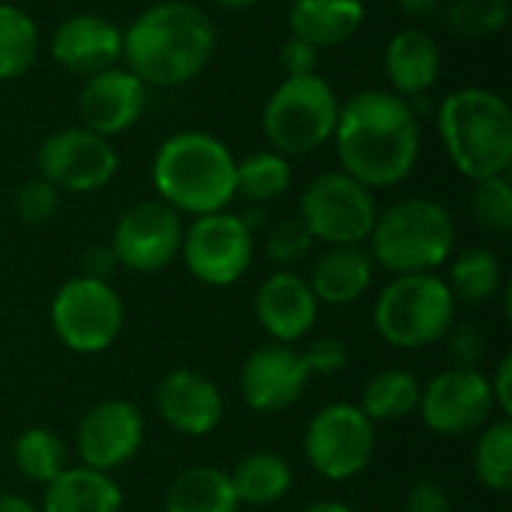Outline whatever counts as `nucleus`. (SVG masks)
Masks as SVG:
<instances>
[{"label": "nucleus", "mask_w": 512, "mask_h": 512, "mask_svg": "<svg viewBox=\"0 0 512 512\" xmlns=\"http://www.w3.org/2000/svg\"><path fill=\"white\" fill-rule=\"evenodd\" d=\"M342 171L369 189L399 186L420 156V120L393 90H360L339 105L333 138Z\"/></svg>", "instance_id": "f257e3e1"}, {"label": "nucleus", "mask_w": 512, "mask_h": 512, "mask_svg": "<svg viewBox=\"0 0 512 512\" xmlns=\"http://www.w3.org/2000/svg\"><path fill=\"white\" fill-rule=\"evenodd\" d=\"M216 51L210 15L186 0L147 6L123 30V60L147 87H180L198 78Z\"/></svg>", "instance_id": "f03ea898"}, {"label": "nucleus", "mask_w": 512, "mask_h": 512, "mask_svg": "<svg viewBox=\"0 0 512 512\" xmlns=\"http://www.w3.org/2000/svg\"><path fill=\"white\" fill-rule=\"evenodd\" d=\"M237 159L210 132H177L165 138L153 156V186L159 201L174 207L180 216H207L225 210L234 195Z\"/></svg>", "instance_id": "7ed1b4c3"}, {"label": "nucleus", "mask_w": 512, "mask_h": 512, "mask_svg": "<svg viewBox=\"0 0 512 512\" xmlns=\"http://www.w3.org/2000/svg\"><path fill=\"white\" fill-rule=\"evenodd\" d=\"M438 132L450 162L468 180H489L512 168L510 102L489 87H459L444 96Z\"/></svg>", "instance_id": "20e7f679"}, {"label": "nucleus", "mask_w": 512, "mask_h": 512, "mask_svg": "<svg viewBox=\"0 0 512 512\" xmlns=\"http://www.w3.org/2000/svg\"><path fill=\"white\" fill-rule=\"evenodd\" d=\"M456 249V219L435 198H402L378 210L369 255L378 267L408 276L435 273Z\"/></svg>", "instance_id": "39448f33"}, {"label": "nucleus", "mask_w": 512, "mask_h": 512, "mask_svg": "<svg viewBox=\"0 0 512 512\" xmlns=\"http://www.w3.org/2000/svg\"><path fill=\"white\" fill-rule=\"evenodd\" d=\"M456 300L435 273L396 276L375 300V333L402 351L438 345L456 321Z\"/></svg>", "instance_id": "423d86ee"}, {"label": "nucleus", "mask_w": 512, "mask_h": 512, "mask_svg": "<svg viewBox=\"0 0 512 512\" xmlns=\"http://www.w3.org/2000/svg\"><path fill=\"white\" fill-rule=\"evenodd\" d=\"M339 105L336 90L318 72L285 78L264 105V138L282 156H306L333 138Z\"/></svg>", "instance_id": "0eeeda50"}, {"label": "nucleus", "mask_w": 512, "mask_h": 512, "mask_svg": "<svg viewBox=\"0 0 512 512\" xmlns=\"http://www.w3.org/2000/svg\"><path fill=\"white\" fill-rule=\"evenodd\" d=\"M51 330L75 354H102L123 333L126 309L111 282L75 276L51 300Z\"/></svg>", "instance_id": "6e6552de"}, {"label": "nucleus", "mask_w": 512, "mask_h": 512, "mask_svg": "<svg viewBox=\"0 0 512 512\" xmlns=\"http://www.w3.org/2000/svg\"><path fill=\"white\" fill-rule=\"evenodd\" d=\"M300 219L315 243L363 246L378 219L375 192L345 171L318 174L300 195Z\"/></svg>", "instance_id": "1a4fd4ad"}, {"label": "nucleus", "mask_w": 512, "mask_h": 512, "mask_svg": "<svg viewBox=\"0 0 512 512\" xmlns=\"http://www.w3.org/2000/svg\"><path fill=\"white\" fill-rule=\"evenodd\" d=\"M375 447V423L351 402H333L315 411L303 435L306 462L315 474L333 483L360 477L372 465Z\"/></svg>", "instance_id": "9d476101"}, {"label": "nucleus", "mask_w": 512, "mask_h": 512, "mask_svg": "<svg viewBox=\"0 0 512 512\" xmlns=\"http://www.w3.org/2000/svg\"><path fill=\"white\" fill-rule=\"evenodd\" d=\"M180 258L192 279L210 288L240 282L255 258V237L237 213H207L183 231Z\"/></svg>", "instance_id": "9b49d317"}, {"label": "nucleus", "mask_w": 512, "mask_h": 512, "mask_svg": "<svg viewBox=\"0 0 512 512\" xmlns=\"http://www.w3.org/2000/svg\"><path fill=\"white\" fill-rule=\"evenodd\" d=\"M417 411L435 435L465 438L480 432L498 408L489 375L480 369H444L423 384Z\"/></svg>", "instance_id": "f8f14e48"}, {"label": "nucleus", "mask_w": 512, "mask_h": 512, "mask_svg": "<svg viewBox=\"0 0 512 512\" xmlns=\"http://www.w3.org/2000/svg\"><path fill=\"white\" fill-rule=\"evenodd\" d=\"M39 177L60 192H96L105 189L117 174V150L111 138H102L84 126L51 132L36 153Z\"/></svg>", "instance_id": "ddd939ff"}, {"label": "nucleus", "mask_w": 512, "mask_h": 512, "mask_svg": "<svg viewBox=\"0 0 512 512\" xmlns=\"http://www.w3.org/2000/svg\"><path fill=\"white\" fill-rule=\"evenodd\" d=\"M183 216L165 201H138L114 225L111 249L120 267L132 273H159L171 267L183 246Z\"/></svg>", "instance_id": "4468645a"}, {"label": "nucleus", "mask_w": 512, "mask_h": 512, "mask_svg": "<svg viewBox=\"0 0 512 512\" xmlns=\"http://www.w3.org/2000/svg\"><path fill=\"white\" fill-rule=\"evenodd\" d=\"M144 435L147 423L138 405L126 399H105L78 420L75 453L81 465L111 474L138 456Z\"/></svg>", "instance_id": "2eb2a0df"}, {"label": "nucleus", "mask_w": 512, "mask_h": 512, "mask_svg": "<svg viewBox=\"0 0 512 512\" xmlns=\"http://www.w3.org/2000/svg\"><path fill=\"white\" fill-rule=\"evenodd\" d=\"M309 381L306 360L294 345L267 342L246 357L237 387L255 414H279L300 402Z\"/></svg>", "instance_id": "dca6fc26"}, {"label": "nucleus", "mask_w": 512, "mask_h": 512, "mask_svg": "<svg viewBox=\"0 0 512 512\" xmlns=\"http://www.w3.org/2000/svg\"><path fill=\"white\" fill-rule=\"evenodd\" d=\"M147 108V84L132 75L126 66L102 69L90 78H84V87L78 93V114L81 126L114 138L126 129H132Z\"/></svg>", "instance_id": "f3484780"}, {"label": "nucleus", "mask_w": 512, "mask_h": 512, "mask_svg": "<svg viewBox=\"0 0 512 512\" xmlns=\"http://www.w3.org/2000/svg\"><path fill=\"white\" fill-rule=\"evenodd\" d=\"M153 405L159 420L186 438H204L216 432L225 417L222 390L195 369L168 372L153 393Z\"/></svg>", "instance_id": "a211bd4d"}, {"label": "nucleus", "mask_w": 512, "mask_h": 512, "mask_svg": "<svg viewBox=\"0 0 512 512\" xmlns=\"http://www.w3.org/2000/svg\"><path fill=\"white\" fill-rule=\"evenodd\" d=\"M51 57L78 78L117 66L123 57V30L96 12H75L51 33Z\"/></svg>", "instance_id": "6ab92c4d"}, {"label": "nucleus", "mask_w": 512, "mask_h": 512, "mask_svg": "<svg viewBox=\"0 0 512 512\" xmlns=\"http://www.w3.org/2000/svg\"><path fill=\"white\" fill-rule=\"evenodd\" d=\"M318 300L309 288V282L291 270L270 273L258 291H255V318L261 330L270 336V342L294 345L318 321Z\"/></svg>", "instance_id": "aec40b11"}, {"label": "nucleus", "mask_w": 512, "mask_h": 512, "mask_svg": "<svg viewBox=\"0 0 512 512\" xmlns=\"http://www.w3.org/2000/svg\"><path fill=\"white\" fill-rule=\"evenodd\" d=\"M384 75L396 96H423L441 75V45L420 27L399 30L384 48Z\"/></svg>", "instance_id": "412c9836"}, {"label": "nucleus", "mask_w": 512, "mask_h": 512, "mask_svg": "<svg viewBox=\"0 0 512 512\" xmlns=\"http://www.w3.org/2000/svg\"><path fill=\"white\" fill-rule=\"evenodd\" d=\"M375 279V261L366 246H330L312 264L309 288L324 306L357 303Z\"/></svg>", "instance_id": "4be33fe9"}, {"label": "nucleus", "mask_w": 512, "mask_h": 512, "mask_svg": "<svg viewBox=\"0 0 512 512\" xmlns=\"http://www.w3.org/2000/svg\"><path fill=\"white\" fill-rule=\"evenodd\" d=\"M366 21L363 0H291L288 30L291 36L321 48L345 45Z\"/></svg>", "instance_id": "5701e85b"}, {"label": "nucleus", "mask_w": 512, "mask_h": 512, "mask_svg": "<svg viewBox=\"0 0 512 512\" xmlns=\"http://www.w3.org/2000/svg\"><path fill=\"white\" fill-rule=\"evenodd\" d=\"M123 489L105 471L87 465L63 468L48 486H42L39 512H120Z\"/></svg>", "instance_id": "b1692460"}, {"label": "nucleus", "mask_w": 512, "mask_h": 512, "mask_svg": "<svg viewBox=\"0 0 512 512\" xmlns=\"http://www.w3.org/2000/svg\"><path fill=\"white\" fill-rule=\"evenodd\" d=\"M165 512H240V501L228 471L216 465H192L171 480Z\"/></svg>", "instance_id": "393cba45"}, {"label": "nucleus", "mask_w": 512, "mask_h": 512, "mask_svg": "<svg viewBox=\"0 0 512 512\" xmlns=\"http://www.w3.org/2000/svg\"><path fill=\"white\" fill-rule=\"evenodd\" d=\"M456 306H483L504 291V264L498 252L486 246H471L459 252L450 264V276L444 279Z\"/></svg>", "instance_id": "a878e982"}, {"label": "nucleus", "mask_w": 512, "mask_h": 512, "mask_svg": "<svg viewBox=\"0 0 512 512\" xmlns=\"http://www.w3.org/2000/svg\"><path fill=\"white\" fill-rule=\"evenodd\" d=\"M420 378L408 369H381L375 372L363 390L357 408L378 426V423H399L411 417L420 405Z\"/></svg>", "instance_id": "bb28decb"}, {"label": "nucleus", "mask_w": 512, "mask_h": 512, "mask_svg": "<svg viewBox=\"0 0 512 512\" xmlns=\"http://www.w3.org/2000/svg\"><path fill=\"white\" fill-rule=\"evenodd\" d=\"M228 477L240 507H270L282 501L294 483V471L279 453H249L234 465V471H228Z\"/></svg>", "instance_id": "cd10ccee"}, {"label": "nucleus", "mask_w": 512, "mask_h": 512, "mask_svg": "<svg viewBox=\"0 0 512 512\" xmlns=\"http://www.w3.org/2000/svg\"><path fill=\"white\" fill-rule=\"evenodd\" d=\"M294 171L288 156L276 153V150H255L243 159H237L234 168V195H240L243 201L264 207L276 198H282L291 189Z\"/></svg>", "instance_id": "c85d7f7f"}, {"label": "nucleus", "mask_w": 512, "mask_h": 512, "mask_svg": "<svg viewBox=\"0 0 512 512\" xmlns=\"http://www.w3.org/2000/svg\"><path fill=\"white\" fill-rule=\"evenodd\" d=\"M12 462L18 468V474L27 483L36 486H48L63 468H66V447L63 438L45 426H33L24 429L15 444H12Z\"/></svg>", "instance_id": "c756f323"}, {"label": "nucleus", "mask_w": 512, "mask_h": 512, "mask_svg": "<svg viewBox=\"0 0 512 512\" xmlns=\"http://www.w3.org/2000/svg\"><path fill=\"white\" fill-rule=\"evenodd\" d=\"M36 54L39 30L33 18L12 3H0V81H15L27 75Z\"/></svg>", "instance_id": "7c9ffc66"}, {"label": "nucleus", "mask_w": 512, "mask_h": 512, "mask_svg": "<svg viewBox=\"0 0 512 512\" xmlns=\"http://www.w3.org/2000/svg\"><path fill=\"white\" fill-rule=\"evenodd\" d=\"M474 474L480 486L492 492L512 489V423L504 417L498 423H486L474 444Z\"/></svg>", "instance_id": "2f4dec72"}, {"label": "nucleus", "mask_w": 512, "mask_h": 512, "mask_svg": "<svg viewBox=\"0 0 512 512\" xmlns=\"http://www.w3.org/2000/svg\"><path fill=\"white\" fill-rule=\"evenodd\" d=\"M444 21L456 36H495L510 21V0H450Z\"/></svg>", "instance_id": "473e14b6"}, {"label": "nucleus", "mask_w": 512, "mask_h": 512, "mask_svg": "<svg viewBox=\"0 0 512 512\" xmlns=\"http://www.w3.org/2000/svg\"><path fill=\"white\" fill-rule=\"evenodd\" d=\"M471 213L480 228L492 234H507L512 228V183L510 174L477 180L471 192Z\"/></svg>", "instance_id": "72a5a7b5"}, {"label": "nucleus", "mask_w": 512, "mask_h": 512, "mask_svg": "<svg viewBox=\"0 0 512 512\" xmlns=\"http://www.w3.org/2000/svg\"><path fill=\"white\" fill-rule=\"evenodd\" d=\"M315 249V237L312 231L303 225V219H282L276 222L267 237H264V255L270 264H276L279 270H291L294 264L306 261Z\"/></svg>", "instance_id": "f704fd0d"}, {"label": "nucleus", "mask_w": 512, "mask_h": 512, "mask_svg": "<svg viewBox=\"0 0 512 512\" xmlns=\"http://www.w3.org/2000/svg\"><path fill=\"white\" fill-rule=\"evenodd\" d=\"M57 210H60V189L51 186L45 177H33L21 183V189L15 192V213L24 225H45L54 219Z\"/></svg>", "instance_id": "c9c22d12"}, {"label": "nucleus", "mask_w": 512, "mask_h": 512, "mask_svg": "<svg viewBox=\"0 0 512 512\" xmlns=\"http://www.w3.org/2000/svg\"><path fill=\"white\" fill-rule=\"evenodd\" d=\"M441 342H447V360L453 363L450 369H480V363L486 357V339L477 324L453 321V327L447 330V336Z\"/></svg>", "instance_id": "e433bc0d"}, {"label": "nucleus", "mask_w": 512, "mask_h": 512, "mask_svg": "<svg viewBox=\"0 0 512 512\" xmlns=\"http://www.w3.org/2000/svg\"><path fill=\"white\" fill-rule=\"evenodd\" d=\"M300 354H303L312 378H333L348 366V348L336 336H318Z\"/></svg>", "instance_id": "4c0bfd02"}, {"label": "nucleus", "mask_w": 512, "mask_h": 512, "mask_svg": "<svg viewBox=\"0 0 512 512\" xmlns=\"http://www.w3.org/2000/svg\"><path fill=\"white\" fill-rule=\"evenodd\" d=\"M279 63H282V72L285 78H297V75H315L318 69V48L297 39V36H288L279 48Z\"/></svg>", "instance_id": "58836bf2"}, {"label": "nucleus", "mask_w": 512, "mask_h": 512, "mask_svg": "<svg viewBox=\"0 0 512 512\" xmlns=\"http://www.w3.org/2000/svg\"><path fill=\"white\" fill-rule=\"evenodd\" d=\"M405 512H453V501H450V492L441 483L423 480L408 492Z\"/></svg>", "instance_id": "ea45409f"}, {"label": "nucleus", "mask_w": 512, "mask_h": 512, "mask_svg": "<svg viewBox=\"0 0 512 512\" xmlns=\"http://www.w3.org/2000/svg\"><path fill=\"white\" fill-rule=\"evenodd\" d=\"M117 267H120V261H117L111 243H93L81 252V276H87V279L111 282Z\"/></svg>", "instance_id": "a19ab883"}, {"label": "nucleus", "mask_w": 512, "mask_h": 512, "mask_svg": "<svg viewBox=\"0 0 512 512\" xmlns=\"http://www.w3.org/2000/svg\"><path fill=\"white\" fill-rule=\"evenodd\" d=\"M489 387H492V396H495V408L510 417L512 414V354H504L495 375L489 378Z\"/></svg>", "instance_id": "79ce46f5"}, {"label": "nucleus", "mask_w": 512, "mask_h": 512, "mask_svg": "<svg viewBox=\"0 0 512 512\" xmlns=\"http://www.w3.org/2000/svg\"><path fill=\"white\" fill-rule=\"evenodd\" d=\"M0 512H39V507L21 495H12V492H0Z\"/></svg>", "instance_id": "37998d69"}, {"label": "nucleus", "mask_w": 512, "mask_h": 512, "mask_svg": "<svg viewBox=\"0 0 512 512\" xmlns=\"http://www.w3.org/2000/svg\"><path fill=\"white\" fill-rule=\"evenodd\" d=\"M396 3H399L402 12H408V15H432V12L441 9L444 0H396Z\"/></svg>", "instance_id": "c03bdc74"}, {"label": "nucleus", "mask_w": 512, "mask_h": 512, "mask_svg": "<svg viewBox=\"0 0 512 512\" xmlns=\"http://www.w3.org/2000/svg\"><path fill=\"white\" fill-rule=\"evenodd\" d=\"M303 512H357L354 507H348V504H342V501H315V504H309Z\"/></svg>", "instance_id": "a18cd8bd"}, {"label": "nucleus", "mask_w": 512, "mask_h": 512, "mask_svg": "<svg viewBox=\"0 0 512 512\" xmlns=\"http://www.w3.org/2000/svg\"><path fill=\"white\" fill-rule=\"evenodd\" d=\"M219 6H228V9H246V6H255L258 0H216Z\"/></svg>", "instance_id": "49530a36"}, {"label": "nucleus", "mask_w": 512, "mask_h": 512, "mask_svg": "<svg viewBox=\"0 0 512 512\" xmlns=\"http://www.w3.org/2000/svg\"><path fill=\"white\" fill-rule=\"evenodd\" d=\"M0 3H3V0H0Z\"/></svg>", "instance_id": "de8ad7c7"}]
</instances>
